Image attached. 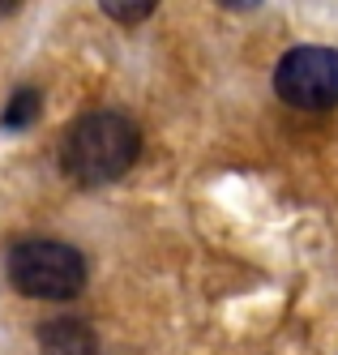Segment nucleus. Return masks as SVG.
Listing matches in <instances>:
<instances>
[{
	"label": "nucleus",
	"mask_w": 338,
	"mask_h": 355,
	"mask_svg": "<svg viewBox=\"0 0 338 355\" xmlns=\"http://www.w3.org/2000/svg\"><path fill=\"white\" fill-rule=\"evenodd\" d=\"M219 5H227V9H253V5H262V0H219Z\"/></svg>",
	"instance_id": "nucleus-7"
},
{
	"label": "nucleus",
	"mask_w": 338,
	"mask_h": 355,
	"mask_svg": "<svg viewBox=\"0 0 338 355\" xmlns=\"http://www.w3.org/2000/svg\"><path fill=\"white\" fill-rule=\"evenodd\" d=\"M142 133L120 112H86L60 137V167L77 184H112L137 163Z\"/></svg>",
	"instance_id": "nucleus-1"
},
{
	"label": "nucleus",
	"mask_w": 338,
	"mask_h": 355,
	"mask_svg": "<svg viewBox=\"0 0 338 355\" xmlns=\"http://www.w3.org/2000/svg\"><path fill=\"white\" fill-rule=\"evenodd\" d=\"M103 13L124 21V26H137V21H146L154 9H159V0H99Z\"/></svg>",
	"instance_id": "nucleus-5"
},
{
	"label": "nucleus",
	"mask_w": 338,
	"mask_h": 355,
	"mask_svg": "<svg viewBox=\"0 0 338 355\" xmlns=\"http://www.w3.org/2000/svg\"><path fill=\"white\" fill-rule=\"evenodd\" d=\"M9 278L31 300H73L86 287V257L60 240H22L9 248Z\"/></svg>",
	"instance_id": "nucleus-2"
},
{
	"label": "nucleus",
	"mask_w": 338,
	"mask_h": 355,
	"mask_svg": "<svg viewBox=\"0 0 338 355\" xmlns=\"http://www.w3.org/2000/svg\"><path fill=\"white\" fill-rule=\"evenodd\" d=\"M35 112H39V94H35V90H17V94H13V107L5 112V129H17V124L31 120Z\"/></svg>",
	"instance_id": "nucleus-6"
},
{
	"label": "nucleus",
	"mask_w": 338,
	"mask_h": 355,
	"mask_svg": "<svg viewBox=\"0 0 338 355\" xmlns=\"http://www.w3.org/2000/svg\"><path fill=\"white\" fill-rule=\"evenodd\" d=\"M274 90L287 107L330 112L338 107V52L334 47H291L274 69Z\"/></svg>",
	"instance_id": "nucleus-3"
},
{
	"label": "nucleus",
	"mask_w": 338,
	"mask_h": 355,
	"mask_svg": "<svg viewBox=\"0 0 338 355\" xmlns=\"http://www.w3.org/2000/svg\"><path fill=\"white\" fill-rule=\"evenodd\" d=\"M17 5H22V0H0V17H5V13H13Z\"/></svg>",
	"instance_id": "nucleus-8"
},
{
	"label": "nucleus",
	"mask_w": 338,
	"mask_h": 355,
	"mask_svg": "<svg viewBox=\"0 0 338 355\" xmlns=\"http://www.w3.org/2000/svg\"><path fill=\"white\" fill-rule=\"evenodd\" d=\"M39 351L43 355H99V343L86 321L77 317H56L39 325Z\"/></svg>",
	"instance_id": "nucleus-4"
}]
</instances>
